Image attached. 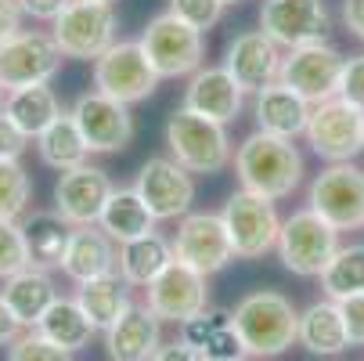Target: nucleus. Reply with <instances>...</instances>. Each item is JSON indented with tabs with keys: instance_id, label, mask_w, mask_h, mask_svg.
I'll return each mask as SVG.
<instances>
[{
	"instance_id": "nucleus-7",
	"label": "nucleus",
	"mask_w": 364,
	"mask_h": 361,
	"mask_svg": "<svg viewBox=\"0 0 364 361\" xmlns=\"http://www.w3.org/2000/svg\"><path fill=\"white\" fill-rule=\"evenodd\" d=\"M155 87H159V73L151 69L141 40H116L105 55L94 58V90L123 101V105L148 101Z\"/></svg>"
},
{
	"instance_id": "nucleus-30",
	"label": "nucleus",
	"mask_w": 364,
	"mask_h": 361,
	"mask_svg": "<svg viewBox=\"0 0 364 361\" xmlns=\"http://www.w3.org/2000/svg\"><path fill=\"white\" fill-rule=\"evenodd\" d=\"M101 231L109 239H116L119 246L123 242H134L141 235H151L155 231V217L144 206V199L134 192V188H112L105 210H101Z\"/></svg>"
},
{
	"instance_id": "nucleus-34",
	"label": "nucleus",
	"mask_w": 364,
	"mask_h": 361,
	"mask_svg": "<svg viewBox=\"0 0 364 361\" xmlns=\"http://www.w3.org/2000/svg\"><path fill=\"white\" fill-rule=\"evenodd\" d=\"M33 181L18 159H0V221H22L29 214Z\"/></svg>"
},
{
	"instance_id": "nucleus-24",
	"label": "nucleus",
	"mask_w": 364,
	"mask_h": 361,
	"mask_svg": "<svg viewBox=\"0 0 364 361\" xmlns=\"http://www.w3.org/2000/svg\"><path fill=\"white\" fill-rule=\"evenodd\" d=\"M22 231H26V246H29V264L43 268V271H62L65 249L73 239V224L55 210H33L22 217Z\"/></svg>"
},
{
	"instance_id": "nucleus-40",
	"label": "nucleus",
	"mask_w": 364,
	"mask_h": 361,
	"mask_svg": "<svg viewBox=\"0 0 364 361\" xmlns=\"http://www.w3.org/2000/svg\"><path fill=\"white\" fill-rule=\"evenodd\" d=\"M198 354H202L205 361H242V357H245V347H242L235 325H228V329H220L210 343H205Z\"/></svg>"
},
{
	"instance_id": "nucleus-43",
	"label": "nucleus",
	"mask_w": 364,
	"mask_h": 361,
	"mask_svg": "<svg viewBox=\"0 0 364 361\" xmlns=\"http://www.w3.org/2000/svg\"><path fill=\"white\" fill-rule=\"evenodd\" d=\"M22 4V11L29 15V19H36V22H55L73 0H18Z\"/></svg>"
},
{
	"instance_id": "nucleus-8",
	"label": "nucleus",
	"mask_w": 364,
	"mask_h": 361,
	"mask_svg": "<svg viewBox=\"0 0 364 361\" xmlns=\"http://www.w3.org/2000/svg\"><path fill=\"white\" fill-rule=\"evenodd\" d=\"M224 228L231 235V246H235V256H245V261H256L278 246V231H282V217L274 210V202L256 195V192H231L228 202H224Z\"/></svg>"
},
{
	"instance_id": "nucleus-47",
	"label": "nucleus",
	"mask_w": 364,
	"mask_h": 361,
	"mask_svg": "<svg viewBox=\"0 0 364 361\" xmlns=\"http://www.w3.org/2000/svg\"><path fill=\"white\" fill-rule=\"evenodd\" d=\"M343 26L364 43V0H343Z\"/></svg>"
},
{
	"instance_id": "nucleus-2",
	"label": "nucleus",
	"mask_w": 364,
	"mask_h": 361,
	"mask_svg": "<svg viewBox=\"0 0 364 361\" xmlns=\"http://www.w3.org/2000/svg\"><path fill=\"white\" fill-rule=\"evenodd\" d=\"M249 357H278L299 340V311L289 296L274 289H256L235 303L231 318Z\"/></svg>"
},
{
	"instance_id": "nucleus-17",
	"label": "nucleus",
	"mask_w": 364,
	"mask_h": 361,
	"mask_svg": "<svg viewBox=\"0 0 364 361\" xmlns=\"http://www.w3.org/2000/svg\"><path fill=\"white\" fill-rule=\"evenodd\" d=\"M112 188H116L112 177L101 167L80 163L73 170H62L58 181H55V214H62L73 228L97 224Z\"/></svg>"
},
{
	"instance_id": "nucleus-37",
	"label": "nucleus",
	"mask_w": 364,
	"mask_h": 361,
	"mask_svg": "<svg viewBox=\"0 0 364 361\" xmlns=\"http://www.w3.org/2000/svg\"><path fill=\"white\" fill-rule=\"evenodd\" d=\"M231 318H235V311H210V307H205L202 315H195L191 322H184L181 325V340L188 343V347H195V350H202L205 343H210L220 329H228L231 325Z\"/></svg>"
},
{
	"instance_id": "nucleus-45",
	"label": "nucleus",
	"mask_w": 364,
	"mask_h": 361,
	"mask_svg": "<svg viewBox=\"0 0 364 361\" xmlns=\"http://www.w3.org/2000/svg\"><path fill=\"white\" fill-rule=\"evenodd\" d=\"M148 361H205V357H202L195 347H188V343L181 340V343H159Z\"/></svg>"
},
{
	"instance_id": "nucleus-9",
	"label": "nucleus",
	"mask_w": 364,
	"mask_h": 361,
	"mask_svg": "<svg viewBox=\"0 0 364 361\" xmlns=\"http://www.w3.org/2000/svg\"><path fill=\"white\" fill-rule=\"evenodd\" d=\"M62 47L50 33L40 29H22L11 40L0 43V87H33V83H50L62 69Z\"/></svg>"
},
{
	"instance_id": "nucleus-21",
	"label": "nucleus",
	"mask_w": 364,
	"mask_h": 361,
	"mask_svg": "<svg viewBox=\"0 0 364 361\" xmlns=\"http://www.w3.org/2000/svg\"><path fill=\"white\" fill-rule=\"evenodd\" d=\"M116 261H119V242L101 231V224H83V228H73L65 261H62V275L73 278L76 286H83L90 278L112 275Z\"/></svg>"
},
{
	"instance_id": "nucleus-1",
	"label": "nucleus",
	"mask_w": 364,
	"mask_h": 361,
	"mask_svg": "<svg viewBox=\"0 0 364 361\" xmlns=\"http://www.w3.org/2000/svg\"><path fill=\"white\" fill-rule=\"evenodd\" d=\"M235 174H238L245 192H256V195L278 202V199H289L299 188L303 156L289 137L256 130L235 152Z\"/></svg>"
},
{
	"instance_id": "nucleus-31",
	"label": "nucleus",
	"mask_w": 364,
	"mask_h": 361,
	"mask_svg": "<svg viewBox=\"0 0 364 361\" xmlns=\"http://www.w3.org/2000/svg\"><path fill=\"white\" fill-rule=\"evenodd\" d=\"M36 329H40L50 343H55V347H62V350H69V354L83 350V347L90 343V336L97 333L94 322L83 315V307L76 303V296H58L55 303L47 307V315L40 318Z\"/></svg>"
},
{
	"instance_id": "nucleus-28",
	"label": "nucleus",
	"mask_w": 364,
	"mask_h": 361,
	"mask_svg": "<svg viewBox=\"0 0 364 361\" xmlns=\"http://www.w3.org/2000/svg\"><path fill=\"white\" fill-rule=\"evenodd\" d=\"M299 343L318 357H336L350 347V333L336 300H318L299 315Z\"/></svg>"
},
{
	"instance_id": "nucleus-38",
	"label": "nucleus",
	"mask_w": 364,
	"mask_h": 361,
	"mask_svg": "<svg viewBox=\"0 0 364 361\" xmlns=\"http://www.w3.org/2000/svg\"><path fill=\"white\" fill-rule=\"evenodd\" d=\"M224 8H228L224 0H170V11H173L177 19H184L188 26H195L198 33L213 29V26L220 22Z\"/></svg>"
},
{
	"instance_id": "nucleus-49",
	"label": "nucleus",
	"mask_w": 364,
	"mask_h": 361,
	"mask_svg": "<svg viewBox=\"0 0 364 361\" xmlns=\"http://www.w3.org/2000/svg\"><path fill=\"white\" fill-rule=\"evenodd\" d=\"M224 4H242V0H224Z\"/></svg>"
},
{
	"instance_id": "nucleus-12",
	"label": "nucleus",
	"mask_w": 364,
	"mask_h": 361,
	"mask_svg": "<svg viewBox=\"0 0 364 361\" xmlns=\"http://www.w3.org/2000/svg\"><path fill=\"white\" fill-rule=\"evenodd\" d=\"M306 141L325 163H350L364 148V113L343 98H328L310 109Z\"/></svg>"
},
{
	"instance_id": "nucleus-3",
	"label": "nucleus",
	"mask_w": 364,
	"mask_h": 361,
	"mask_svg": "<svg viewBox=\"0 0 364 361\" xmlns=\"http://www.w3.org/2000/svg\"><path fill=\"white\" fill-rule=\"evenodd\" d=\"M166 148L170 159H177L188 174H220L231 163L228 127L188 109H177L166 120Z\"/></svg>"
},
{
	"instance_id": "nucleus-10",
	"label": "nucleus",
	"mask_w": 364,
	"mask_h": 361,
	"mask_svg": "<svg viewBox=\"0 0 364 361\" xmlns=\"http://www.w3.org/2000/svg\"><path fill=\"white\" fill-rule=\"evenodd\" d=\"M310 210L339 231L364 228V170L353 163H332L310 181Z\"/></svg>"
},
{
	"instance_id": "nucleus-36",
	"label": "nucleus",
	"mask_w": 364,
	"mask_h": 361,
	"mask_svg": "<svg viewBox=\"0 0 364 361\" xmlns=\"http://www.w3.org/2000/svg\"><path fill=\"white\" fill-rule=\"evenodd\" d=\"M4 361H73V354L55 347L40 329H26L15 343H8V357Z\"/></svg>"
},
{
	"instance_id": "nucleus-15",
	"label": "nucleus",
	"mask_w": 364,
	"mask_h": 361,
	"mask_svg": "<svg viewBox=\"0 0 364 361\" xmlns=\"http://www.w3.org/2000/svg\"><path fill=\"white\" fill-rule=\"evenodd\" d=\"M134 192L144 199V206L151 210L155 221H177L191 214L195 202V177L166 156H155L148 163H141Z\"/></svg>"
},
{
	"instance_id": "nucleus-6",
	"label": "nucleus",
	"mask_w": 364,
	"mask_h": 361,
	"mask_svg": "<svg viewBox=\"0 0 364 361\" xmlns=\"http://www.w3.org/2000/svg\"><path fill=\"white\" fill-rule=\"evenodd\" d=\"M116 8L101 0H73V4L50 22V36L65 58L94 62L116 43Z\"/></svg>"
},
{
	"instance_id": "nucleus-46",
	"label": "nucleus",
	"mask_w": 364,
	"mask_h": 361,
	"mask_svg": "<svg viewBox=\"0 0 364 361\" xmlns=\"http://www.w3.org/2000/svg\"><path fill=\"white\" fill-rule=\"evenodd\" d=\"M18 336H22V322L15 318V311H11L8 300H4V293H0V347L15 343Z\"/></svg>"
},
{
	"instance_id": "nucleus-14",
	"label": "nucleus",
	"mask_w": 364,
	"mask_h": 361,
	"mask_svg": "<svg viewBox=\"0 0 364 361\" xmlns=\"http://www.w3.org/2000/svg\"><path fill=\"white\" fill-rule=\"evenodd\" d=\"M173 256L181 264L202 271L205 278L224 271L235 261V246H231V235L224 228V217L220 214H188V217H181L177 235H173Z\"/></svg>"
},
{
	"instance_id": "nucleus-4",
	"label": "nucleus",
	"mask_w": 364,
	"mask_h": 361,
	"mask_svg": "<svg viewBox=\"0 0 364 361\" xmlns=\"http://www.w3.org/2000/svg\"><path fill=\"white\" fill-rule=\"evenodd\" d=\"M274 249L282 256L285 271L299 278H321V271L328 268V261L339 249V228H332L325 217H318L306 206V210H296L292 217L282 221Z\"/></svg>"
},
{
	"instance_id": "nucleus-48",
	"label": "nucleus",
	"mask_w": 364,
	"mask_h": 361,
	"mask_svg": "<svg viewBox=\"0 0 364 361\" xmlns=\"http://www.w3.org/2000/svg\"><path fill=\"white\" fill-rule=\"evenodd\" d=\"M4 98H8V90H4V87H0V113H4Z\"/></svg>"
},
{
	"instance_id": "nucleus-39",
	"label": "nucleus",
	"mask_w": 364,
	"mask_h": 361,
	"mask_svg": "<svg viewBox=\"0 0 364 361\" xmlns=\"http://www.w3.org/2000/svg\"><path fill=\"white\" fill-rule=\"evenodd\" d=\"M336 98L350 101L353 109L364 113V55L346 58V66H343V80H339V94H336Z\"/></svg>"
},
{
	"instance_id": "nucleus-29",
	"label": "nucleus",
	"mask_w": 364,
	"mask_h": 361,
	"mask_svg": "<svg viewBox=\"0 0 364 361\" xmlns=\"http://www.w3.org/2000/svg\"><path fill=\"white\" fill-rule=\"evenodd\" d=\"M76 303L83 307V315L94 322V329H112L127 311H130V286L119 278V271L112 275H101V278H90L76 289Z\"/></svg>"
},
{
	"instance_id": "nucleus-18",
	"label": "nucleus",
	"mask_w": 364,
	"mask_h": 361,
	"mask_svg": "<svg viewBox=\"0 0 364 361\" xmlns=\"http://www.w3.org/2000/svg\"><path fill=\"white\" fill-rule=\"evenodd\" d=\"M259 29L289 51L318 43L328 33L325 0H264L259 4Z\"/></svg>"
},
{
	"instance_id": "nucleus-44",
	"label": "nucleus",
	"mask_w": 364,
	"mask_h": 361,
	"mask_svg": "<svg viewBox=\"0 0 364 361\" xmlns=\"http://www.w3.org/2000/svg\"><path fill=\"white\" fill-rule=\"evenodd\" d=\"M22 19H26V11L18 0H0V43L22 33Z\"/></svg>"
},
{
	"instance_id": "nucleus-20",
	"label": "nucleus",
	"mask_w": 364,
	"mask_h": 361,
	"mask_svg": "<svg viewBox=\"0 0 364 361\" xmlns=\"http://www.w3.org/2000/svg\"><path fill=\"white\" fill-rule=\"evenodd\" d=\"M242 98H245V90L235 83V76H231L224 66H217V69H198V73H191L181 109H188V113H195V116H205V120L228 127V123H235L238 113H242Z\"/></svg>"
},
{
	"instance_id": "nucleus-33",
	"label": "nucleus",
	"mask_w": 364,
	"mask_h": 361,
	"mask_svg": "<svg viewBox=\"0 0 364 361\" xmlns=\"http://www.w3.org/2000/svg\"><path fill=\"white\" fill-rule=\"evenodd\" d=\"M321 289L328 300H346L364 293V242L339 246L328 268L321 271Z\"/></svg>"
},
{
	"instance_id": "nucleus-22",
	"label": "nucleus",
	"mask_w": 364,
	"mask_h": 361,
	"mask_svg": "<svg viewBox=\"0 0 364 361\" xmlns=\"http://www.w3.org/2000/svg\"><path fill=\"white\" fill-rule=\"evenodd\" d=\"M310 101L299 98L292 87H285L282 80L267 83L264 90H256V130L264 134H278V137H296V134H306V123H310Z\"/></svg>"
},
{
	"instance_id": "nucleus-42",
	"label": "nucleus",
	"mask_w": 364,
	"mask_h": 361,
	"mask_svg": "<svg viewBox=\"0 0 364 361\" xmlns=\"http://www.w3.org/2000/svg\"><path fill=\"white\" fill-rule=\"evenodd\" d=\"M26 148H29V137L0 113V159H22Z\"/></svg>"
},
{
	"instance_id": "nucleus-11",
	"label": "nucleus",
	"mask_w": 364,
	"mask_h": 361,
	"mask_svg": "<svg viewBox=\"0 0 364 361\" xmlns=\"http://www.w3.org/2000/svg\"><path fill=\"white\" fill-rule=\"evenodd\" d=\"M343 66L346 58L325 40L318 43H303L292 47L289 55L282 58V73L278 80L285 87H292L299 98H306L310 105H321V101L339 94V80H343Z\"/></svg>"
},
{
	"instance_id": "nucleus-26",
	"label": "nucleus",
	"mask_w": 364,
	"mask_h": 361,
	"mask_svg": "<svg viewBox=\"0 0 364 361\" xmlns=\"http://www.w3.org/2000/svg\"><path fill=\"white\" fill-rule=\"evenodd\" d=\"M4 300L15 311V318L22 322V329H36L40 318L47 315V307L58 300V289H55V278L43 268H26L11 278H4Z\"/></svg>"
},
{
	"instance_id": "nucleus-5",
	"label": "nucleus",
	"mask_w": 364,
	"mask_h": 361,
	"mask_svg": "<svg viewBox=\"0 0 364 361\" xmlns=\"http://www.w3.org/2000/svg\"><path fill=\"white\" fill-rule=\"evenodd\" d=\"M141 47H144L151 69L159 73V80L191 76L202 69V58H205L202 33L188 26L184 19H177L173 11H163L148 22V29L141 33Z\"/></svg>"
},
{
	"instance_id": "nucleus-19",
	"label": "nucleus",
	"mask_w": 364,
	"mask_h": 361,
	"mask_svg": "<svg viewBox=\"0 0 364 361\" xmlns=\"http://www.w3.org/2000/svg\"><path fill=\"white\" fill-rule=\"evenodd\" d=\"M282 47L264 33V29H245L228 43V55H224V69L235 76V83L245 94L264 90L267 83L278 80L282 73Z\"/></svg>"
},
{
	"instance_id": "nucleus-13",
	"label": "nucleus",
	"mask_w": 364,
	"mask_h": 361,
	"mask_svg": "<svg viewBox=\"0 0 364 361\" xmlns=\"http://www.w3.org/2000/svg\"><path fill=\"white\" fill-rule=\"evenodd\" d=\"M73 120L94 156H112V152H123L134 141L130 105H123V101L101 94V90H87L76 98Z\"/></svg>"
},
{
	"instance_id": "nucleus-41",
	"label": "nucleus",
	"mask_w": 364,
	"mask_h": 361,
	"mask_svg": "<svg viewBox=\"0 0 364 361\" xmlns=\"http://www.w3.org/2000/svg\"><path fill=\"white\" fill-rule=\"evenodd\" d=\"M336 303H339V311H343V322H346L350 343L364 347V293L346 296V300H336Z\"/></svg>"
},
{
	"instance_id": "nucleus-16",
	"label": "nucleus",
	"mask_w": 364,
	"mask_h": 361,
	"mask_svg": "<svg viewBox=\"0 0 364 361\" xmlns=\"http://www.w3.org/2000/svg\"><path fill=\"white\" fill-rule=\"evenodd\" d=\"M148 307L163 322H191L195 315H202L210 307V286H205V275L181 264L173 256V264L148 286Z\"/></svg>"
},
{
	"instance_id": "nucleus-50",
	"label": "nucleus",
	"mask_w": 364,
	"mask_h": 361,
	"mask_svg": "<svg viewBox=\"0 0 364 361\" xmlns=\"http://www.w3.org/2000/svg\"><path fill=\"white\" fill-rule=\"evenodd\" d=\"M101 4H116V0H101Z\"/></svg>"
},
{
	"instance_id": "nucleus-25",
	"label": "nucleus",
	"mask_w": 364,
	"mask_h": 361,
	"mask_svg": "<svg viewBox=\"0 0 364 361\" xmlns=\"http://www.w3.org/2000/svg\"><path fill=\"white\" fill-rule=\"evenodd\" d=\"M170 264H173V242L163 239L159 231H151V235H141V239L119 246L116 271H119V278H123L127 286L148 289Z\"/></svg>"
},
{
	"instance_id": "nucleus-23",
	"label": "nucleus",
	"mask_w": 364,
	"mask_h": 361,
	"mask_svg": "<svg viewBox=\"0 0 364 361\" xmlns=\"http://www.w3.org/2000/svg\"><path fill=\"white\" fill-rule=\"evenodd\" d=\"M163 343V318L151 307H130V311L105 329V350L112 361H148Z\"/></svg>"
},
{
	"instance_id": "nucleus-35",
	"label": "nucleus",
	"mask_w": 364,
	"mask_h": 361,
	"mask_svg": "<svg viewBox=\"0 0 364 361\" xmlns=\"http://www.w3.org/2000/svg\"><path fill=\"white\" fill-rule=\"evenodd\" d=\"M26 268H33V264H29L22 221H0V278H11Z\"/></svg>"
},
{
	"instance_id": "nucleus-27",
	"label": "nucleus",
	"mask_w": 364,
	"mask_h": 361,
	"mask_svg": "<svg viewBox=\"0 0 364 361\" xmlns=\"http://www.w3.org/2000/svg\"><path fill=\"white\" fill-rule=\"evenodd\" d=\"M62 113H65V109H62L58 94L50 90V83L15 87V90H8V98H4V116H8L29 141H36Z\"/></svg>"
},
{
	"instance_id": "nucleus-32",
	"label": "nucleus",
	"mask_w": 364,
	"mask_h": 361,
	"mask_svg": "<svg viewBox=\"0 0 364 361\" xmlns=\"http://www.w3.org/2000/svg\"><path fill=\"white\" fill-rule=\"evenodd\" d=\"M36 152H40V163L50 167V170H58V174L87 163V156H90V148H87L73 113H62L55 123L36 137Z\"/></svg>"
}]
</instances>
